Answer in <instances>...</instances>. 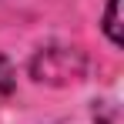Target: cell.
Listing matches in <instances>:
<instances>
[{
  "mask_svg": "<svg viewBox=\"0 0 124 124\" xmlns=\"http://www.w3.org/2000/svg\"><path fill=\"white\" fill-rule=\"evenodd\" d=\"M10 91H14V67H10V61L0 54V101H3Z\"/></svg>",
  "mask_w": 124,
  "mask_h": 124,
  "instance_id": "cell-2",
  "label": "cell"
},
{
  "mask_svg": "<svg viewBox=\"0 0 124 124\" xmlns=\"http://www.w3.org/2000/svg\"><path fill=\"white\" fill-rule=\"evenodd\" d=\"M104 34L111 37L114 47L124 44V37H121V0H107V10H104Z\"/></svg>",
  "mask_w": 124,
  "mask_h": 124,
  "instance_id": "cell-1",
  "label": "cell"
}]
</instances>
